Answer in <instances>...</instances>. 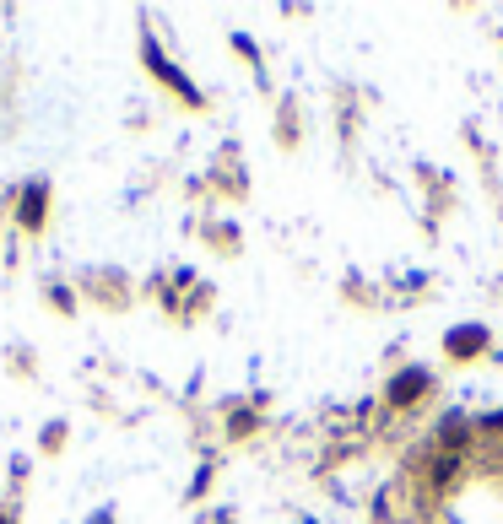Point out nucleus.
I'll list each match as a JSON object with an SVG mask.
<instances>
[{
	"instance_id": "1",
	"label": "nucleus",
	"mask_w": 503,
	"mask_h": 524,
	"mask_svg": "<svg viewBox=\"0 0 503 524\" xmlns=\"http://www.w3.org/2000/svg\"><path fill=\"white\" fill-rule=\"evenodd\" d=\"M422 389H428V379H422V373H406V379H395V384H390V400H395V406H412Z\"/></svg>"
},
{
	"instance_id": "2",
	"label": "nucleus",
	"mask_w": 503,
	"mask_h": 524,
	"mask_svg": "<svg viewBox=\"0 0 503 524\" xmlns=\"http://www.w3.org/2000/svg\"><path fill=\"white\" fill-rule=\"evenodd\" d=\"M44 222V190H28L22 195V227H38Z\"/></svg>"
},
{
	"instance_id": "3",
	"label": "nucleus",
	"mask_w": 503,
	"mask_h": 524,
	"mask_svg": "<svg viewBox=\"0 0 503 524\" xmlns=\"http://www.w3.org/2000/svg\"><path fill=\"white\" fill-rule=\"evenodd\" d=\"M449 352H455V357H471V352H482V330H466V335H449Z\"/></svg>"
}]
</instances>
